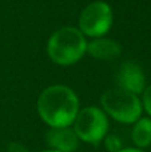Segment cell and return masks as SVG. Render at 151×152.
<instances>
[{
    "mask_svg": "<svg viewBox=\"0 0 151 152\" xmlns=\"http://www.w3.org/2000/svg\"><path fill=\"white\" fill-rule=\"evenodd\" d=\"M36 110L48 127H71L80 110V102L71 87L52 84L37 96Z\"/></svg>",
    "mask_w": 151,
    "mask_h": 152,
    "instance_id": "6da1fadb",
    "label": "cell"
},
{
    "mask_svg": "<svg viewBox=\"0 0 151 152\" xmlns=\"http://www.w3.org/2000/svg\"><path fill=\"white\" fill-rule=\"evenodd\" d=\"M45 51L56 66L70 67L80 61L87 53V39L78 27H62L48 37Z\"/></svg>",
    "mask_w": 151,
    "mask_h": 152,
    "instance_id": "7a4b0ae2",
    "label": "cell"
},
{
    "mask_svg": "<svg viewBox=\"0 0 151 152\" xmlns=\"http://www.w3.org/2000/svg\"><path fill=\"white\" fill-rule=\"evenodd\" d=\"M100 105L107 116L122 124H134L139 118H142L143 112L139 95L117 86L106 89L102 94Z\"/></svg>",
    "mask_w": 151,
    "mask_h": 152,
    "instance_id": "3957f363",
    "label": "cell"
},
{
    "mask_svg": "<svg viewBox=\"0 0 151 152\" xmlns=\"http://www.w3.org/2000/svg\"><path fill=\"white\" fill-rule=\"evenodd\" d=\"M71 127L80 142L96 147L108 134V116L102 108H98L96 105H87L79 110Z\"/></svg>",
    "mask_w": 151,
    "mask_h": 152,
    "instance_id": "277c9868",
    "label": "cell"
},
{
    "mask_svg": "<svg viewBox=\"0 0 151 152\" xmlns=\"http://www.w3.org/2000/svg\"><path fill=\"white\" fill-rule=\"evenodd\" d=\"M114 23V12L108 3L95 0L82 10L78 19V28L86 37L106 36Z\"/></svg>",
    "mask_w": 151,
    "mask_h": 152,
    "instance_id": "5b68a950",
    "label": "cell"
},
{
    "mask_svg": "<svg viewBox=\"0 0 151 152\" xmlns=\"http://www.w3.org/2000/svg\"><path fill=\"white\" fill-rule=\"evenodd\" d=\"M117 87L135 95H141L146 88V75L136 61H123L115 75Z\"/></svg>",
    "mask_w": 151,
    "mask_h": 152,
    "instance_id": "8992f818",
    "label": "cell"
},
{
    "mask_svg": "<svg viewBox=\"0 0 151 152\" xmlns=\"http://www.w3.org/2000/svg\"><path fill=\"white\" fill-rule=\"evenodd\" d=\"M45 140L51 150L59 152H75L79 148V137L72 127H50Z\"/></svg>",
    "mask_w": 151,
    "mask_h": 152,
    "instance_id": "52a82bcc",
    "label": "cell"
},
{
    "mask_svg": "<svg viewBox=\"0 0 151 152\" xmlns=\"http://www.w3.org/2000/svg\"><path fill=\"white\" fill-rule=\"evenodd\" d=\"M87 53L95 60L112 61L122 55V45L111 37H95L91 42H87Z\"/></svg>",
    "mask_w": 151,
    "mask_h": 152,
    "instance_id": "ba28073f",
    "label": "cell"
},
{
    "mask_svg": "<svg viewBox=\"0 0 151 152\" xmlns=\"http://www.w3.org/2000/svg\"><path fill=\"white\" fill-rule=\"evenodd\" d=\"M131 140L136 148H147L151 145V118H139L131 129Z\"/></svg>",
    "mask_w": 151,
    "mask_h": 152,
    "instance_id": "9c48e42d",
    "label": "cell"
},
{
    "mask_svg": "<svg viewBox=\"0 0 151 152\" xmlns=\"http://www.w3.org/2000/svg\"><path fill=\"white\" fill-rule=\"evenodd\" d=\"M103 145L108 152H119L123 148L122 140L119 136H117L115 134H107L106 137L103 139Z\"/></svg>",
    "mask_w": 151,
    "mask_h": 152,
    "instance_id": "30bf717a",
    "label": "cell"
},
{
    "mask_svg": "<svg viewBox=\"0 0 151 152\" xmlns=\"http://www.w3.org/2000/svg\"><path fill=\"white\" fill-rule=\"evenodd\" d=\"M142 107H143V111H146V113L151 118V84L146 86L144 91L142 92Z\"/></svg>",
    "mask_w": 151,
    "mask_h": 152,
    "instance_id": "8fae6325",
    "label": "cell"
},
{
    "mask_svg": "<svg viewBox=\"0 0 151 152\" xmlns=\"http://www.w3.org/2000/svg\"><path fill=\"white\" fill-rule=\"evenodd\" d=\"M7 152H31V150L21 142L12 140L7 144Z\"/></svg>",
    "mask_w": 151,
    "mask_h": 152,
    "instance_id": "7c38bea8",
    "label": "cell"
},
{
    "mask_svg": "<svg viewBox=\"0 0 151 152\" xmlns=\"http://www.w3.org/2000/svg\"><path fill=\"white\" fill-rule=\"evenodd\" d=\"M119 152H144V151L141 150V148H136V147L135 148H125V147H123Z\"/></svg>",
    "mask_w": 151,
    "mask_h": 152,
    "instance_id": "4fadbf2b",
    "label": "cell"
},
{
    "mask_svg": "<svg viewBox=\"0 0 151 152\" xmlns=\"http://www.w3.org/2000/svg\"><path fill=\"white\" fill-rule=\"evenodd\" d=\"M39 152H59L56 150H51V148H48V150H44V151H39Z\"/></svg>",
    "mask_w": 151,
    "mask_h": 152,
    "instance_id": "5bb4252c",
    "label": "cell"
}]
</instances>
